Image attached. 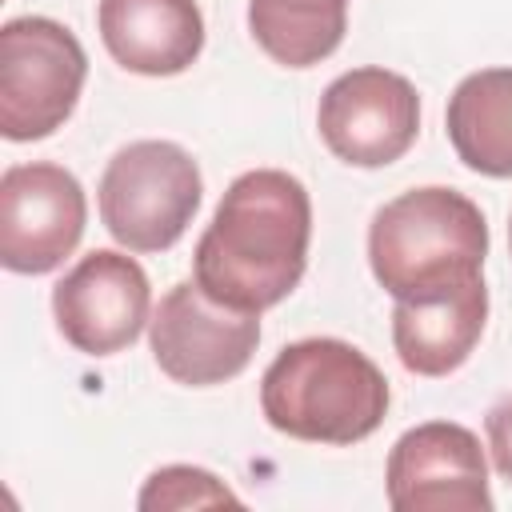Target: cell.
Segmentation results:
<instances>
[{"label": "cell", "instance_id": "obj_1", "mask_svg": "<svg viewBox=\"0 0 512 512\" xmlns=\"http://www.w3.org/2000/svg\"><path fill=\"white\" fill-rule=\"evenodd\" d=\"M308 240V188L284 168L240 172L196 240L192 280L228 308L264 312L300 284Z\"/></svg>", "mask_w": 512, "mask_h": 512}, {"label": "cell", "instance_id": "obj_2", "mask_svg": "<svg viewBox=\"0 0 512 512\" xmlns=\"http://www.w3.org/2000/svg\"><path fill=\"white\" fill-rule=\"evenodd\" d=\"M384 372L348 340L308 336L276 352L260 376L264 420L308 444H360L388 416Z\"/></svg>", "mask_w": 512, "mask_h": 512}, {"label": "cell", "instance_id": "obj_3", "mask_svg": "<svg viewBox=\"0 0 512 512\" xmlns=\"http://www.w3.org/2000/svg\"><path fill=\"white\" fill-rule=\"evenodd\" d=\"M484 256V212L444 184L400 192L368 224V264L392 300H424L480 280Z\"/></svg>", "mask_w": 512, "mask_h": 512}, {"label": "cell", "instance_id": "obj_4", "mask_svg": "<svg viewBox=\"0 0 512 512\" xmlns=\"http://www.w3.org/2000/svg\"><path fill=\"white\" fill-rule=\"evenodd\" d=\"M204 196L196 160L172 140L124 144L96 188L108 236L128 252H168Z\"/></svg>", "mask_w": 512, "mask_h": 512}, {"label": "cell", "instance_id": "obj_5", "mask_svg": "<svg viewBox=\"0 0 512 512\" xmlns=\"http://www.w3.org/2000/svg\"><path fill=\"white\" fill-rule=\"evenodd\" d=\"M88 56L52 16H16L0 28V136L12 144L52 136L80 100Z\"/></svg>", "mask_w": 512, "mask_h": 512}, {"label": "cell", "instance_id": "obj_6", "mask_svg": "<svg viewBox=\"0 0 512 512\" xmlns=\"http://www.w3.org/2000/svg\"><path fill=\"white\" fill-rule=\"evenodd\" d=\"M148 344L168 380L212 388L248 368L260 344V312L228 308L196 280H180L160 296L148 320Z\"/></svg>", "mask_w": 512, "mask_h": 512}, {"label": "cell", "instance_id": "obj_7", "mask_svg": "<svg viewBox=\"0 0 512 512\" xmlns=\"http://www.w3.org/2000/svg\"><path fill=\"white\" fill-rule=\"evenodd\" d=\"M88 200L80 180L52 164H12L0 176V264L20 276L56 272L80 244Z\"/></svg>", "mask_w": 512, "mask_h": 512}, {"label": "cell", "instance_id": "obj_8", "mask_svg": "<svg viewBox=\"0 0 512 512\" xmlns=\"http://www.w3.org/2000/svg\"><path fill=\"white\" fill-rule=\"evenodd\" d=\"M316 128L336 160L352 168H384L416 144L420 96L400 72L372 64L352 68L324 88Z\"/></svg>", "mask_w": 512, "mask_h": 512}, {"label": "cell", "instance_id": "obj_9", "mask_svg": "<svg viewBox=\"0 0 512 512\" xmlns=\"http://www.w3.org/2000/svg\"><path fill=\"white\" fill-rule=\"evenodd\" d=\"M152 288L144 268L116 248H96L72 264L52 288L60 336L84 356H116L152 320Z\"/></svg>", "mask_w": 512, "mask_h": 512}, {"label": "cell", "instance_id": "obj_10", "mask_svg": "<svg viewBox=\"0 0 512 512\" xmlns=\"http://www.w3.org/2000/svg\"><path fill=\"white\" fill-rule=\"evenodd\" d=\"M388 504L396 512H488V460L480 436L456 420L408 428L384 468Z\"/></svg>", "mask_w": 512, "mask_h": 512}, {"label": "cell", "instance_id": "obj_11", "mask_svg": "<svg viewBox=\"0 0 512 512\" xmlns=\"http://www.w3.org/2000/svg\"><path fill=\"white\" fill-rule=\"evenodd\" d=\"M96 28L108 56L136 76H180L204 52L196 0H100Z\"/></svg>", "mask_w": 512, "mask_h": 512}, {"label": "cell", "instance_id": "obj_12", "mask_svg": "<svg viewBox=\"0 0 512 512\" xmlns=\"http://www.w3.org/2000/svg\"><path fill=\"white\" fill-rule=\"evenodd\" d=\"M488 324V288L484 276L452 292L424 300H396L392 308V344L408 372L448 376L480 344Z\"/></svg>", "mask_w": 512, "mask_h": 512}, {"label": "cell", "instance_id": "obj_13", "mask_svg": "<svg viewBox=\"0 0 512 512\" xmlns=\"http://www.w3.org/2000/svg\"><path fill=\"white\" fill-rule=\"evenodd\" d=\"M456 156L480 172L512 176V68H480L456 84L444 116Z\"/></svg>", "mask_w": 512, "mask_h": 512}, {"label": "cell", "instance_id": "obj_14", "mask_svg": "<svg viewBox=\"0 0 512 512\" xmlns=\"http://www.w3.org/2000/svg\"><path fill=\"white\" fill-rule=\"evenodd\" d=\"M248 32L284 68L328 60L348 32V0H248Z\"/></svg>", "mask_w": 512, "mask_h": 512}, {"label": "cell", "instance_id": "obj_15", "mask_svg": "<svg viewBox=\"0 0 512 512\" xmlns=\"http://www.w3.org/2000/svg\"><path fill=\"white\" fill-rule=\"evenodd\" d=\"M136 504L144 512H156V508H204V504H240V500L212 472L192 468V464H168L144 480Z\"/></svg>", "mask_w": 512, "mask_h": 512}, {"label": "cell", "instance_id": "obj_16", "mask_svg": "<svg viewBox=\"0 0 512 512\" xmlns=\"http://www.w3.org/2000/svg\"><path fill=\"white\" fill-rule=\"evenodd\" d=\"M484 428H488V452H492V464H496V472L512 484V392L488 408Z\"/></svg>", "mask_w": 512, "mask_h": 512}, {"label": "cell", "instance_id": "obj_17", "mask_svg": "<svg viewBox=\"0 0 512 512\" xmlns=\"http://www.w3.org/2000/svg\"><path fill=\"white\" fill-rule=\"evenodd\" d=\"M508 248H512V220H508Z\"/></svg>", "mask_w": 512, "mask_h": 512}]
</instances>
